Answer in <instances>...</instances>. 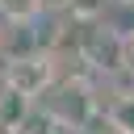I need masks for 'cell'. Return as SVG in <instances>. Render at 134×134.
I'll return each mask as SVG.
<instances>
[{
	"label": "cell",
	"mask_w": 134,
	"mask_h": 134,
	"mask_svg": "<svg viewBox=\"0 0 134 134\" xmlns=\"http://www.w3.org/2000/svg\"><path fill=\"white\" fill-rule=\"evenodd\" d=\"M96 109H100L96 88H92L84 75H67V80L59 75L54 88L42 96V113H46V121L67 126V130H88L92 117H96Z\"/></svg>",
	"instance_id": "6da1fadb"
},
{
	"label": "cell",
	"mask_w": 134,
	"mask_h": 134,
	"mask_svg": "<svg viewBox=\"0 0 134 134\" xmlns=\"http://www.w3.org/2000/svg\"><path fill=\"white\" fill-rule=\"evenodd\" d=\"M0 71H4V84H8L13 92L38 100V96H46V92L54 88V80H59V59H54L50 50H34V54L4 59Z\"/></svg>",
	"instance_id": "7a4b0ae2"
},
{
	"label": "cell",
	"mask_w": 134,
	"mask_h": 134,
	"mask_svg": "<svg viewBox=\"0 0 134 134\" xmlns=\"http://www.w3.org/2000/svg\"><path fill=\"white\" fill-rule=\"evenodd\" d=\"M80 59L88 63L92 75H121V59H126V34L105 25V21H88L84 29V46H80Z\"/></svg>",
	"instance_id": "3957f363"
},
{
	"label": "cell",
	"mask_w": 134,
	"mask_h": 134,
	"mask_svg": "<svg viewBox=\"0 0 134 134\" xmlns=\"http://www.w3.org/2000/svg\"><path fill=\"white\" fill-rule=\"evenodd\" d=\"M29 117H34V100L21 96V92H13V88L4 84V88H0V126H8V130H25Z\"/></svg>",
	"instance_id": "277c9868"
},
{
	"label": "cell",
	"mask_w": 134,
	"mask_h": 134,
	"mask_svg": "<svg viewBox=\"0 0 134 134\" xmlns=\"http://www.w3.org/2000/svg\"><path fill=\"white\" fill-rule=\"evenodd\" d=\"M105 121L121 134H134V88H117L105 105Z\"/></svg>",
	"instance_id": "5b68a950"
},
{
	"label": "cell",
	"mask_w": 134,
	"mask_h": 134,
	"mask_svg": "<svg viewBox=\"0 0 134 134\" xmlns=\"http://www.w3.org/2000/svg\"><path fill=\"white\" fill-rule=\"evenodd\" d=\"M42 0H4L0 4V21H17V25H34L42 17Z\"/></svg>",
	"instance_id": "8992f818"
},
{
	"label": "cell",
	"mask_w": 134,
	"mask_h": 134,
	"mask_svg": "<svg viewBox=\"0 0 134 134\" xmlns=\"http://www.w3.org/2000/svg\"><path fill=\"white\" fill-rule=\"evenodd\" d=\"M121 75L134 80V29L126 34V59H121Z\"/></svg>",
	"instance_id": "52a82bcc"
},
{
	"label": "cell",
	"mask_w": 134,
	"mask_h": 134,
	"mask_svg": "<svg viewBox=\"0 0 134 134\" xmlns=\"http://www.w3.org/2000/svg\"><path fill=\"white\" fill-rule=\"evenodd\" d=\"M46 13H71V0H42Z\"/></svg>",
	"instance_id": "ba28073f"
},
{
	"label": "cell",
	"mask_w": 134,
	"mask_h": 134,
	"mask_svg": "<svg viewBox=\"0 0 134 134\" xmlns=\"http://www.w3.org/2000/svg\"><path fill=\"white\" fill-rule=\"evenodd\" d=\"M0 54H4V21H0Z\"/></svg>",
	"instance_id": "9c48e42d"
},
{
	"label": "cell",
	"mask_w": 134,
	"mask_h": 134,
	"mask_svg": "<svg viewBox=\"0 0 134 134\" xmlns=\"http://www.w3.org/2000/svg\"><path fill=\"white\" fill-rule=\"evenodd\" d=\"M0 134H25V130H8V126H0Z\"/></svg>",
	"instance_id": "30bf717a"
},
{
	"label": "cell",
	"mask_w": 134,
	"mask_h": 134,
	"mask_svg": "<svg viewBox=\"0 0 134 134\" xmlns=\"http://www.w3.org/2000/svg\"><path fill=\"white\" fill-rule=\"evenodd\" d=\"M105 134H121V130H113V126H109V130H105Z\"/></svg>",
	"instance_id": "8fae6325"
},
{
	"label": "cell",
	"mask_w": 134,
	"mask_h": 134,
	"mask_svg": "<svg viewBox=\"0 0 134 134\" xmlns=\"http://www.w3.org/2000/svg\"><path fill=\"white\" fill-rule=\"evenodd\" d=\"M117 4H134V0H117Z\"/></svg>",
	"instance_id": "7c38bea8"
},
{
	"label": "cell",
	"mask_w": 134,
	"mask_h": 134,
	"mask_svg": "<svg viewBox=\"0 0 134 134\" xmlns=\"http://www.w3.org/2000/svg\"><path fill=\"white\" fill-rule=\"evenodd\" d=\"M0 4H4V0H0Z\"/></svg>",
	"instance_id": "4fadbf2b"
}]
</instances>
